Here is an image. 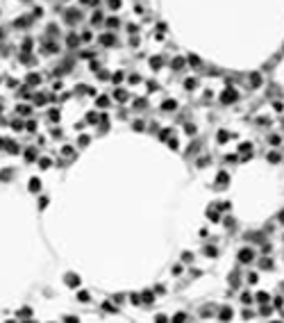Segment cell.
Listing matches in <instances>:
<instances>
[{"mask_svg":"<svg viewBox=\"0 0 284 323\" xmlns=\"http://www.w3.org/2000/svg\"><path fill=\"white\" fill-rule=\"evenodd\" d=\"M236 98H239L236 89H225L223 94H221V102H234Z\"/></svg>","mask_w":284,"mask_h":323,"instance_id":"6da1fadb","label":"cell"},{"mask_svg":"<svg viewBox=\"0 0 284 323\" xmlns=\"http://www.w3.org/2000/svg\"><path fill=\"white\" fill-rule=\"evenodd\" d=\"M39 82H41V75H39V73H30V75H27V84H39Z\"/></svg>","mask_w":284,"mask_h":323,"instance_id":"7a4b0ae2","label":"cell"},{"mask_svg":"<svg viewBox=\"0 0 284 323\" xmlns=\"http://www.w3.org/2000/svg\"><path fill=\"white\" fill-rule=\"evenodd\" d=\"M241 262H250V259H252V253H250V250H241Z\"/></svg>","mask_w":284,"mask_h":323,"instance_id":"3957f363","label":"cell"},{"mask_svg":"<svg viewBox=\"0 0 284 323\" xmlns=\"http://www.w3.org/2000/svg\"><path fill=\"white\" fill-rule=\"evenodd\" d=\"M16 111H18V114H23V116H27V114H30V107H27V105H18Z\"/></svg>","mask_w":284,"mask_h":323,"instance_id":"277c9868","label":"cell"},{"mask_svg":"<svg viewBox=\"0 0 284 323\" xmlns=\"http://www.w3.org/2000/svg\"><path fill=\"white\" fill-rule=\"evenodd\" d=\"M164 109L173 111V109H175V100H166V102H164Z\"/></svg>","mask_w":284,"mask_h":323,"instance_id":"5b68a950","label":"cell"},{"mask_svg":"<svg viewBox=\"0 0 284 323\" xmlns=\"http://www.w3.org/2000/svg\"><path fill=\"white\" fill-rule=\"evenodd\" d=\"M150 66H152V68H159V66H162V57H152V59H150Z\"/></svg>","mask_w":284,"mask_h":323,"instance_id":"8992f818","label":"cell"},{"mask_svg":"<svg viewBox=\"0 0 284 323\" xmlns=\"http://www.w3.org/2000/svg\"><path fill=\"white\" fill-rule=\"evenodd\" d=\"M116 98H118V100H125V98H127V91H125V89H118V91H116Z\"/></svg>","mask_w":284,"mask_h":323,"instance_id":"52a82bcc","label":"cell"},{"mask_svg":"<svg viewBox=\"0 0 284 323\" xmlns=\"http://www.w3.org/2000/svg\"><path fill=\"white\" fill-rule=\"evenodd\" d=\"M107 105H109V98H107V96L98 98V107H107Z\"/></svg>","mask_w":284,"mask_h":323,"instance_id":"ba28073f","label":"cell"},{"mask_svg":"<svg viewBox=\"0 0 284 323\" xmlns=\"http://www.w3.org/2000/svg\"><path fill=\"white\" fill-rule=\"evenodd\" d=\"M184 66V59L182 57H175V61H173V68H182Z\"/></svg>","mask_w":284,"mask_h":323,"instance_id":"9c48e42d","label":"cell"},{"mask_svg":"<svg viewBox=\"0 0 284 323\" xmlns=\"http://www.w3.org/2000/svg\"><path fill=\"white\" fill-rule=\"evenodd\" d=\"M39 187H41V184H39V180H36V178H32V182H30V189H32V191H36Z\"/></svg>","mask_w":284,"mask_h":323,"instance_id":"30bf717a","label":"cell"},{"mask_svg":"<svg viewBox=\"0 0 284 323\" xmlns=\"http://www.w3.org/2000/svg\"><path fill=\"white\" fill-rule=\"evenodd\" d=\"M184 321H186L184 314H175V319H173V323H184Z\"/></svg>","mask_w":284,"mask_h":323,"instance_id":"8fae6325","label":"cell"},{"mask_svg":"<svg viewBox=\"0 0 284 323\" xmlns=\"http://www.w3.org/2000/svg\"><path fill=\"white\" fill-rule=\"evenodd\" d=\"M102 43H105V46H109V43H114V36H112V34H107V36H102Z\"/></svg>","mask_w":284,"mask_h":323,"instance_id":"7c38bea8","label":"cell"},{"mask_svg":"<svg viewBox=\"0 0 284 323\" xmlns=\"http://www.w3.org/2000/svg\"><path fill=\"white\" fill-rule=\"evenodd\" d=\"M109 7H112V9H118V7H121V0H109Z\"/></svg>","mask_w":284,"mask_h":323,"instance_id":"4fadbf2b","label":"cell"},{"mask_svg":"<svg viewBox=\"0 0 284 323\" xmlns=\"http://www.w3.org/2000/svg\"><path fill=\"white\" fill-rule=\"evenodd\" d=\"M107 25H109V27H116V25H118V21H116V18H107Z\"/></svg>","mask_w":284,"mask_h":323,"instance_id":"5bb4252c","label":"cell"},{"mask_svg":"<svg viewBox=\"0 0 284 323\" xmlns=\"http://www.w3.org/2000/svg\"><path fill=\"white\" fill-rule=\"evenodd\" d=\"M78 41H80L78 36H68V46H78Z\"/></svg>","mask_w":284,"mask_h":323,"instance_id":"9a60e30c","label":"cell"},{"mask_svg":"<svg viewBox=\"0 0 284 323\" xmlns=\"http://www.w3.org/2000/svg\"><path fill=\"white\" fill-rule=\"evenodd\" d=\"M11 128H14V130H21V128H23V123H21V121H14V123H11Z\"/></svg>","mask_w":284,"mask_h":323,"instance_id":"2e32d148","label":"cell"},{"mask_svg":"<svg viewBox=\"0 0 284 323\" xmlns=\"http://www.w3.org/2000/svg\"><path fill=\"white\" fill-rule=\"evenodd\" d=\"M184 84H186V89H193V86H196V80H186Z\"/></svg>","mask_w":284,"mask_h":323,"instance_id":"e0dca14e","label":"cell"},{"mask_svg":"<svg viewBox=\"0 0 284 323\" xmlns=\"http://www.w3.org/2000/svg\"><path fill=\"white\" fill-rule=\"evenodd\" d=\"M25 157H27L30 162H32V159H34V150H27V153H25Z\"/></svg>","mask_w":284,"mask_h":323,"instance_id":"ac0fdd59","label":"cell"},{"mask_svg":"<svg viewBox=\"0 0 284 323\" xmlns=\"http://www.w3.org/2000/svg\"><path fill=\"white\" fill-rule=\"evenodd\" d=\"M157 323H168V319L166 316H157Z\"/></svg>","mask_w":284,"mask_h":323,"instance_id":"d6986e66","label":"cell"},{"mask_svg":"<svg viewBox=\"0 0 284 323\" xmlns=\"http://www.w3.org/2000/svg\"><path fill=\"white\" fill-rule=\"evenodd\" d=\"M66 323H78V319L73 316V319H66Z\"/></svg>","mask_w":284,"mask_h":323,"instance_id":"ffe728a7","label":"cell"},{"mask_svg":"<svg viewBox=\"0 0 284 323\" xmlns=\"http://www.w3.org/2000/svg\"><path fill=\"white\" fill-rule=\"evenodd\" d=\"M0 111H2V105H0Z\"/></svg>","mask_w":284,"mask_h":323,"instance_id":"44dd1931","label":"cell"}]
</instances>
